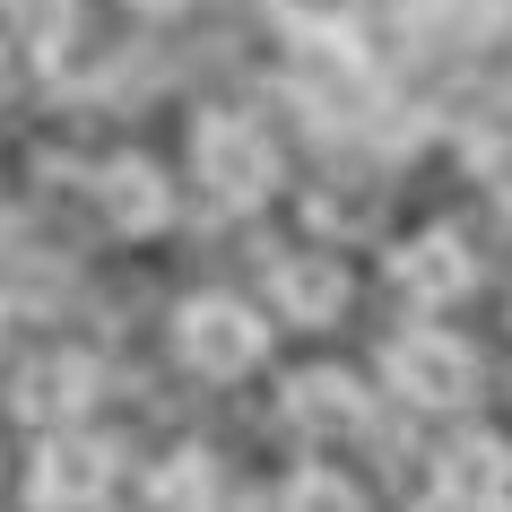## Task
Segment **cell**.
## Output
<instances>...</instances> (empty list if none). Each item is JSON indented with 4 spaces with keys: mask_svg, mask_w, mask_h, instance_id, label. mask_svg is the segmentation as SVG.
Wrapping results in <instances>:
<instances>
[{
    "mask_svg": "<svg viewBox=\"0 0 512 512\" xmlns=\"http://www.w3.org/2000/svg\"><path fill=\"white\" fill-rule=\"evenodd\" d=\"M200 183L217 200H261L270 191V139L252 131L243 113H209L200 122Z\"/></svg>",
    "mask_w": 512,
    "mask_h": 512,
    "instance_id": "cell-1",
    "label": "cell"
},
{
    "mask_svg": "<svg viewBox=\"0 0 512 512\" xmlns=\"http://www.w3.org/2000/svg\"><path fill=\"white\" fill-rule=\"evenodd\" d=\"M183 356L200 374H243V365L261 356V322H252L243 304H226V296H200L183 313Z\"/></svg>",
    "mask_w": 512,
    "mask_h": 512,
    "instance_id": "cell-2",
    "label": "cell"
},
{
    "mask_svg": "<svg viewBox=\"0 0 512 512\" xmlns=\"http://www.w3.org/2000/svg\"><path fill=\"white\" fill-rule=\"evenodd\" d=\"M391 374H400V391H417V400H469V348H452V339H408V348H391Z\"/></svg>",
    "mask_w": 512,
    "mask_h": 512,
    "instance_id": "cell-3",
    "label": "cell"
},
{
    "mask_svg": "<svg viewBox=\"0 0 512 512\" xmlns=\"http://www.w3.org/2000/svg\"><path fill=\"white\" fill-rule=\"evenodd\" d=\"M400 278L417 287V296H460V287H469V252H460L452 235H426V243L400 252Z\"/></svg>",
    "mask_w": 512,
    "mask_h": 512,
    "instance_id": "cell-4",
    "label": "cell"
},
{
    "mask_svg": "<svg viewBox=\"0 0 512 512\" xmlns=\"http://www.w3.org/2000/svg\"><path fill=\"white\" fill-rule=\"evenodd\" d=\"M443 486H452L460 504H495L512 486V452H495V443H460L452 469H443Z\"/></svg>",
    "mask_w": 512,
    "mask_h": 512,
    "instance_id": "cell-5",
    "label": "cell"
},
{
    "mask_svg": "<svg viewBox=\"0 0 512 512\" xmlns=\"http://www.w3.org/2000/svg\"><path fill=\"white\" fill-rule=\"evenodd\" d=\"M296 417H313V426H348V417H365V400H356L339 374H304L296 382Z\"/></svg>",
    "mask_w": 512,
    "mask_h": 512,
    "instance_id": "cell-6",
    "label": "cell"
},
{
    "mask_svg": "<svg viewBox=\"0 0 512 512\" xmlns=\"http://www.w3.org/2000/svg\"><path fill=\"white\" fill-rule=\"evenodd\" d=\"M105 486V452H53V469H44V495H96Z\"/></svg>",
    "mask_w": 512,
    "mask_h": 512,
    "instance_id": "cell-7",
    "label": "cell"
},
{
    "mask_svg": "<svg viewBox=\"0 0 512 512\" xmlns=\"http://www.w3.org/2000/svg\"><path fill=\"white\" fill-rule=\"evenodd\" d=\"M287 512H356V495L339 478H296L287 486Z\"/></svg>",
    "mask_w": 512,
    "mask_h": 512,
    "instance_id": "cell-8",
    "label": "cell"
},
{
    "mask_svg": "<svg viewBox=\"0 0 512 512\" xmlns=\"http://www.w3.org/2000/svg\"><path fill=\"white\" fill-rule=\"evenodd\" d=\"M278 287H287V296H304V304H296L304 322H322V313H330V296H339V278H330V270H287Z\"/></svg>",
    "mask_w": 512,
    "mask_h": 512,
    "instance_id": "cell-9",
    "label": "cell"
},
{
    "mask_svg": "<svg viewBox=\"0 0 512 512\" xmlns=\"http://www.w3.org/2000/svg\"><path fill=\"white\" fill-rule=\"evenodd\" d=\"M131 9H183V0H131Z\"/></svg>",
    "mask_w": 512,
    "mask_h": 512,
    "instance_id": "cell-10",
    "label": "cell"
}]
</instances>
